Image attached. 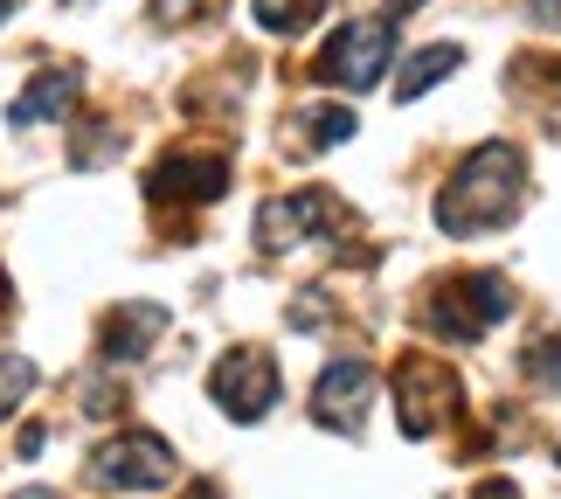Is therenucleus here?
Segmentation results:
<instances>
[{
	"mask_svg": "<svg viewBox=\"0 0 561 499\" xmlns=\"http://www.w3.org/2000/svg\"><path fill=\"white\" fill-rule=\"evenodd\" d=\"M520 194H527V154L513 139H485V146H471L465 167L444 181V194H437V229L444 236L506 229L513 215H520Z\"/></svg>",
	"mask_w": 561,
	"mask_h": 499,
	"instance_id": "1",
	"label": "nucleus"
},
{
	"mask_svg": "<svg viewBox=\"0 0 561 499\" xmlns=\"http://www.w3.org/2000/svg\"><path fill=\"white\" fill-rule=\"evenodd\" d=\"M513 313V292H506V277H492V271H458V277H444V285H430V298H423V327L437 333V340H458V347H471V340H485L500 319Z\"/></svg>",
	"mask_w": 561,
	"mask_h": 499,
	"instance_id": "2",
	"label": "nucleus"
},
{
	"mask_svg": "<svg viewBox=\"0 0 561 499\" xmlns=\"http://www.w3.org/2000/svg\"><path fill=\"white\" fill-rule=\"evenodd\" d=\"M340 229H347V208H340L327 188H291V194H271V202L256 208V243H264L271 257L327 243V236H340Z\"/></svg>",
	"mask_w": 561,
	"mask_h": 499,
	"instance_id": "3",
	"label": "nucleus"
},
{
	"mask_svg": "<svg viewBox=\"0 0 561 499\" xmlns=\"http://www.w3.org/2000/svg\"><path fill=\"white\" fill-rule=\"evenodd\" d=\"M174 472H181L174 444L153 438V430H118V438H104L91 451V479L104 492H160Z\"/></svg>",
	"mask_w": 561,
	"mask_h": 499,
	"instance_id": "4",
	"label": "nucleus"
},
{
	"mask_svg": "<svg viewBox=\"0 0 561 499\" xmlns=\"http://www.w3.org/2000/svg\"><path fill=\"white\" fill-rule=\"evenodd\" d=\"M388 56H396V29H388V21H340L333 42L312 63V77L340 83V91H368V83H381Z\"/></svg>",
	"mask_w": 561,
	"mask_h": 499,
	"instance_id": "5",
	"label": "nucleus"
},
{
	"mask_svg": "<svg viewBox=\"0 0 561 499\" xmlns=\"http://www.w3.org/2000/svg\"><path fill=\"white\" fill-rule=\"evenodd\" d=\"M465 388L450 375V361H430V354H409L396 367V409H402V438H430L458 417Z\"/></svg>",
	"mask_w": 561,
	"mask_h": 499,
	"instance_id": "6",
	"label": "nucleus"
},
{
	"mask_svg": "<svg viewBox=\"0 0 561 499\" xmlns=\"http://www.w3.org/2000/svg\"><path fill=\"white\" fill-rule=\"evenodd\" d=\"M208 396L222 402L236 423L271 417V402H277V361L264 354V347H229V354L215 361V375H208Z\"/></svg>",
	"mask_w": 561,
	"mask_h": 499,
	"instance_id": "7",
	"label": "nucleus"
},
{
	"mask_svg": "<svg viewBox=\"0 0 561 499\" xmlns=\"http://www.w3.org/2000/svg\"><path fill=\"white\" fill-rule=\"evenodd\" d=\"M368 402H375V361H360V354L327 361V375H319V388H312V417L327 430H360Z\"/></svg>",
	"mask_w": 561,
	"mask_h": 499,
	"instance_id": "8",
	"label": "nucleus"
},
{
	"mask_svg": "<svg viewBox=\"0 0 561 499\" xmlns=\"http://www.w3.org/2000/svg\"><path fill=\"white\" fill-rule=\"evenodd\" d=\"M146 194H153V202H215V194H229V160L167 154L153 173H146Z\"/></svg>",
	"mask_w": 561,
	"mask_h": 499,
	"instance_id": "9",
	"label": "nucleus"
},
{
	"mask_svg": "<svg viewBox=\"0 0 561 499\" xmlns=\"http://www.w3.org/2000/svg\"><path fill=\"white\" fill-rule=\"evenodd\" d=\"M160 333H167V306H153V298L118 306L112 319H104V333H98V361H104V367H125V361H139Z\"/></svg>",
	"mask_w": 561,
	"mask_h": 499,
	"instance_id": "10",
	"label": "nucleus"
},
{
	"mask_svg": "<svg viewBox=\"0 0 561 499\" xmlns=\"http://www.w3.org/2000/svg\"><path fill=\"white\" fill-rule=\"evenodd\" d=\"M70 104H77V77H70V70H49V77H35L28 91H21V98L8 104V125H14V133H28V125L62 118Z\"/></svg>",
	"mask_w": 561,
	"mask_h": 499,
	"instance_id": "11",
	"label": "nucleus"
},
{
	"mask_svg": "<svg viewBox=\"0 0 561 499\" xmlns=\"http://www.w3.org/2000/svg\"><path fill=\"white\" fill-rule=\"evenodd\" d=\"M458 63H465V49H458V42H437V49H416V56L402 63V83H396V98L409 104V98L437 91V77H450Z\"/></svg>",
	"mask_w": 561,
	"mask_h": 499,
	"instance_id": "12",
	"label": "nucleus"
},
{
	"mask_svg": "<svg viewBox=\"0 0 561 499\" xmlns=\"http://www.w3.org/2000/svg\"><path fill=\"white\" fill-rule=\"evenodd\" d=\"M354 112L347 104H312V112H298V133H306V146H340V139H354Z\"/></svg>",
	"mask_w": 561,
	"mask_h": 499,
	"instance_id": "13",
	"label": "nucleus"
},
{
	"mask_svg": "<svg viewBox=\"0 0 561 499\" xmlns=\"http://www.w3.org/2000/svg\"><path fill=\"white\" fill-rule=\"evenodd\" d=\"M250 14H256V29H271V35H298L306 21H319V0H250Z\"/></svg>",
	"mask_w": 561,
	"mask_h": 499,
	"instance_id": "14",
	"label": "nucleus"
},
{
	"mask_svg": "<svg viewBox=\"0 0 561 499\" xmlns=\"http://www.w3.org/2000/svg\"><path fill=\"white\" fill-rule=\"evenodd\" d=\"M520 367H527V382H534V388L561 396V333H554V340H534L527 354H520Z\"/></svg>",
	"mask_w": 561,
	"mask_h": 499,
	"instance_id": "15",
	"label": "nucleus"
},
{
	"mask_svg": "<svg viewBox=\"0 0 561 499\" xmlns=\"http://www.w3.org/2000/svg\"><path fill=\"white\" fill-rule=\"evenodd\" d=\"M28 388H35V361L28 354H0V417H14Z\"/></svg>",
	"mask_w": 561,
	"mask_h": 499,
	"instance_id": "16",
	"label": "nucleus"
},
{
	"mask_svg": "<svg viewBox=\"0 0 561 499\" xmlns=\"http://www.w3.org/2000/svg\"><path fill=\"white\" fill-rule=\"evenodd\" d=\"M70 160H77V167H104V160H118V125H83V146L70 139Z\"/></svg>",
	"mask_w": 561,
	"mask_h": 499,
	"instance_id": "17",
	"label": "nucleus"
},
{
	"mask_svg": "<svg viewBox=\"0 0 561 499\" xmlns=\"http://www.w3.org/2000/svg\"><path fill=\"white\" fill-rule=\"evenodd\" d=\"M181 14H202V0H153V21H181Z\"/></svg>",
	"mask_w": 561,
	"mask_h": 499,
	"instance_id": "18",
	"label": "nucleus"
},
{
	"mask_svg": "<svg viewBox=\"0 0 561 499\" xmlns=\"http://www.w3.org/2000/svg\"><path fill=\"white\" fill-rule=\"evenodd\" d=\"M527 14L541 21V29H561V0H527Z\"/></svg>",
	"mask_w": 561,
	"mask_h": 499,
	"instance_id": "19",
	"label": "nucleus"
},
{
	"mask_svg": "<svg viewBox=\"0 0 561 499\" xmlns=\"http://www.w3.org/2000/svg\"><path fill=\"white\" fill-rule=\"evenodd\" d=\"M479 499H513V486H506V479H492V486H485Z\"/></svg>",
	"mask_w": 561,
	"mask_h": 499,
	"instance_id": "20",
	"label": "nucleus"
},
{
	"mask_svg": "<svg viewBox=\"0 0 561 499\" xmlns=\"http://www.w3.org/2000/svg\"><path fill=\"white\" fill-rule=\"evenodd\" d=\"M409 8H423V0H388V14H409Z\"/></svg>",
	"mask_w": 561,
	"mask_h": 499,
	"instance_id": "21",
	"label": "nucleus"
},
{
	"mask_svg": "<svg viewBox=\"0 0 561 499\" xmlns=\"http://www.w3.org/2000/svg\"><path fill=\"white\" fill-rule=\"evenodd\" d=\"M14 499H62V492H42V486H28V492H14Z\"/></svg>",
	"mask_w": 561,
	"mask_h": 499,
	"instance_id": "22",
	"label": "nucleus"
},
{
	"mask_svg": "<svg viewBox=\"0 0 561 499\" xmlns=\"http://www.w3.org/2000/svg\"><path fill=\"white\" fill-rule=\"evenodd\" d=\"M8 14H14V0H0V21H8Z\"/></svg>",
	"mask_w": 561,
	"mask_h": 499,
	"instance_id": "23",
	"label": "nucleus"
}]
</instances>
